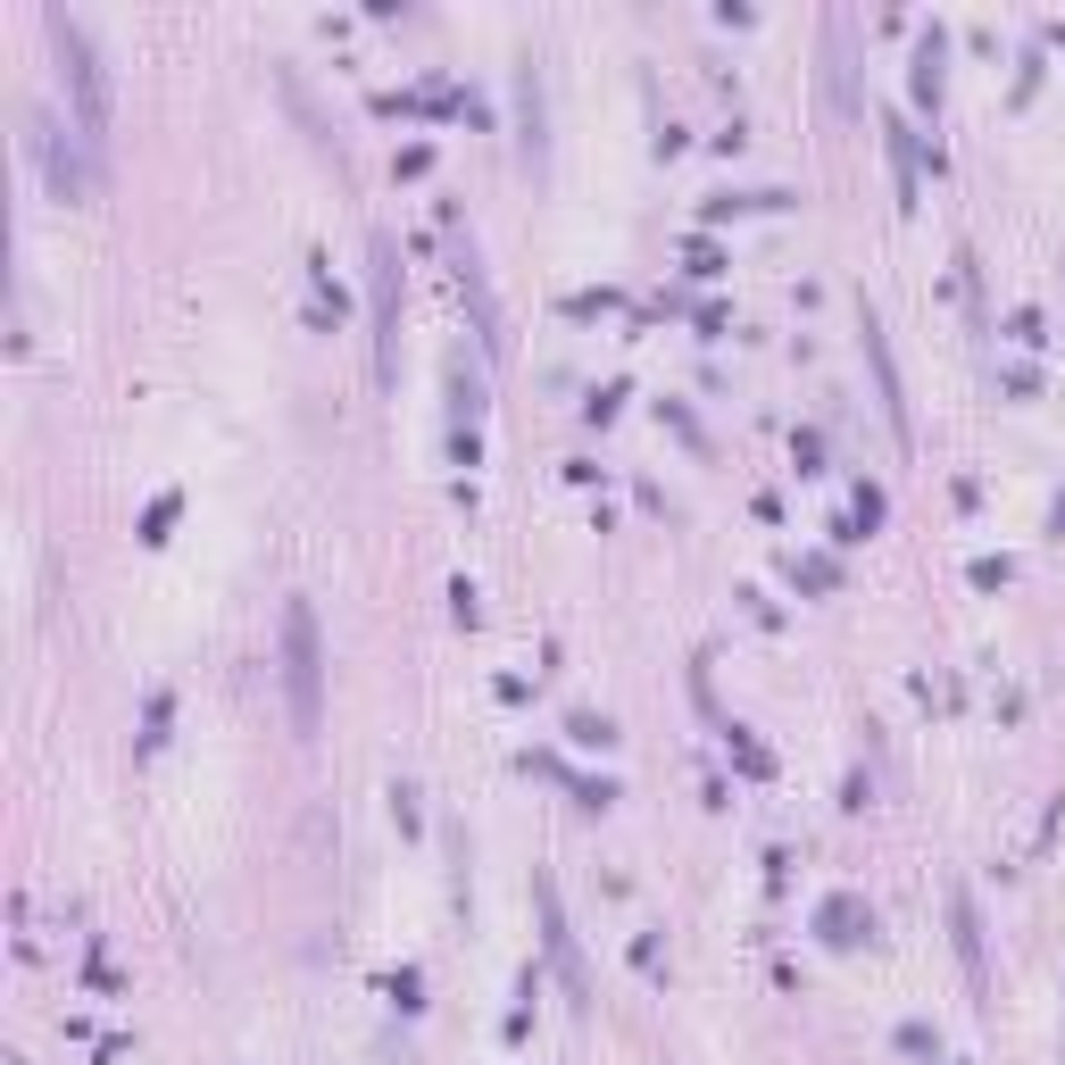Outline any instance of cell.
Instances as JSON below:
<instances>
[{"instance_id": "cell-5", "label": "cell", "mask_w": 1065, "mask_h": 1065, "mask_svg": "<svg viewBox=\"0 0 1065 1065\" xmlns=\"http://www.w3.org/2000/svg\"><path fill=\"white\" fill-rule=\"evenodd\" d=\"M483 367H467V350L449 358V467H483V409H491Z\"/></svg>"}, {"instance_id": "cell-27", "label": "cell", "mask_w": 1065, "mask_h": 1065, "mask_svg": "<svg viewBox=\"0 0 1065 1065\" xmlns=\"http://www.w3.org/2000/svg\"><path fill=\"white\" fill-rule=\"evenodd\" d=\"M449 617L467 624V633H475V624H483V591H475V583H467V575L449 583Z\"/></svg>"}, {"instance_id": "cell-12", "label": "cell", "mask_w": 1065, "mask_h": 1065, "mask_svg": "<svg viewBox=\"0 0 1065 1065\" xmlns=\"http://www.w3.org/2000/svg\"><path fill=\"white\" fill-rule=\"evenodd\" d=\"M824 58H833V67H824V93H833V109L858 117V93H849V67H841V58H849V18H841V9L824 18Z\"/></svg>"}, {"instance_id": "cell-6", "label": "cell", "mask_w": 1065, "mask_h": 1065, "mask_svg": "<svg viewBox=\"0 0 1065 1065\" xmlns=\"http://www.w3.org/2000/svg\"><path fill=\"white\" fill-rule=\"evenodd\" d=\"M533 908H542V949H550V966H558L566 999H575V1008H591V974H583L575 933H566V899H558V882H550L542 866H533Z\"/></svg>"}, {"instance_id": "cell-13", "label": "cell", "mask_w": 1065, "mask_h": 1065, "mask_svg": "<svg viewBox=\"0 0 1065 1065\" xmlns=\"http://www.w3.org/2000/svg\"><path fill=\"white\" fill-rule=\"evenodd\" d=\"M949 924H957V957H966V982L982 991V974H991V966H982V916H974V899H966V891L949 899Z\"/></svg>"}, {"instance_id": "cell-18", "label": "cell", "mask_w": 1065, "mask_h": 1065, "mask_svg": "<svg viewBox=\"0 0 1065 1065\" xmlns=\"http://www.w3.org/2000/svg\"><path fill=\"white\" fill-rule=\"evenodd\" d=\"M566 741H575V749H617L624 732L608 725V716H599V708H575V716H566Z\"/></svg>"}, {"instance_id": "cell-19", "label": "cell", "mask_w": 1065, "mask_h": 1065, "mask_svg": "<svg viewBox=\"0 0 1065 1065\" xmlns=\"http://www.w3.org/2000/svg\"><path fill=\"white\" fill-rule=\"evenodd\" d=\"M783 575H791V591H833V583H841V566L824 558V550H807V558L783 566Z\"/></svg>"}, {"instance_id": "cell-2", "label": "cell", "mask_w": 1065, "mask_h": 1065, "mask_svg": "<svg viewBox=\"0 0 1065 1065\" xmlns=\"http://www.w3.org/2000/svg\"><path fill=\"white\" fill-rule=\"evenodd\" d=\"M25 150H34L42 167V192L67 208L100 200V150L84 142V126H58V109H34V133H25Z\"/></svg>"}, {"instance_id": "cell-26", "label": "cell", "mask_w": 1065, "mask_h": 1065, "mask_svg": "<svg viewBox=\"0 0 1065 1065\" xmlns=\"http://www.w3.org/2000/svg\"><path fill=\"white\" fill-rule=\"evenodd\" d=\"M791 467H800V475H824V433H816V425L791 433Z\"/></svg>"}, {"instance_id": "cell-3", "label": "cell", "mask_w": 1065, "mask_h": 1065, "mask_svg": "<svg viewBox=\"0 0 1065 1065\" xmlns=\"http://www.w3.org/2000/svg\"><path fill=\"white\" fill-rule=\"evenodd\" d=\"M51 51H58V75H67V93H75V126H84V142H109V75H100V51H93V34L67 18V9H51Z\"/></svg>"}, {"instance_id": "cell-36", "label": "cell", "mask_w": 1065, "mask_h": 1065, "mask_svg": "<svg viewBox=\"0 0 1065 1065\" xmlns=\"http://www.w3.org/2000/svg\"><path fill=\"white\" fill-rule=\"evenodd\" d=\"M9 1065H25V1057H9Z\"/></svg>"}, {"instance_id": "cell-1", "label": "cell", "mask_w": 1065, "mask_h": 1065, "mask_svg": "<svg viewBox=\"0 0 1065 1065\" xmlns=\"http://www.w3.org/2000/svg\"><path fill=\"white\" fill-rule=\"evenodd\" d=\"M283 708H292L300 741H317V725H325V641H317V608L308 599H283Z\"/></svg>"}, {"instance_id": "cell-25", "label": "cell", "mask_w": 1065, "mask_h": 1065, "mask_svg": "<svg viewBox=\"0 0 1065 1065\" xmlns=\"http://www.w3.org/2000/svg\"><path fill=\"white\" fill-rule=\"evenodd\" d=\"M683 267H692L699 283H716V275H725V250H716L708 233H692V242H683Z\"/></svg>"}, {"instance_id": "cell-33", "label": "cell", "mask_w": 1065, "mask_h": 1065, "mask_svg": "<svg viewBox=\"0 0 1065 1065\" xmlns=\"http://www.w3.org/2000/svg\"><path fill=\"white\" fill-rule=\"evenodd\" d=\"M633 966L641 974H666V941H658V933H633Z\"/></svg>"}, {"instance_id": "cell-10", "label": "cell", "mask_w": 1065, "mask_h": 1065, "mask_svg": "<svg viewBox=\"0 0 1065 1065\" xmlns=\"http://www.w3.org/2000/svg\"><path fill=\"white\" fill-rule=\"evenodd\" d=\"M341 317H350V300H341V283H334V259L308 250V325H317V334H341Z\"/></svg>"}, {"instance_id": "cell-24", "label": "cell", "mask_w": 1065, "mask_h": 1065, "mask_svg": "<svg viewBox=\"0 0 1065 1065\" xmlns=\"http://www.w3.org/2000/svg\"><path fill=\"white\" fill-rule=\"evenodd\" d=\"M383 991H392V1008H400V1015H416V1008H425V974L400 966V974H383Z\"/></svg>"}, {"instance_id": "cell-21", "label": "cell", "mask_w": 1065, "mask_h": 1065, "mask_svg": "<svg viewBox=\"0 0 1065 1065\" xmlns=\"http://www.w3.org/2000/svg\"><path fill=\"white\" fill-rule=\"evenodd\" d=\"M175 517H184V491H159V500L142 508V542L159 550V542H167V533H175Z\"/></svg>"}, {"instance_id": "cell-30", "label": "cell", "mask_w": 1065, "mask_h": 1065, "mask_svg": "<svg viewBox=\"0 0 1065 1065\" xmlns=\"http://www.w3.org/2000/svg\"><path fill=\"white\" fill-rule=\"evenodd\" d=\"M599 308H624V292L599 283V292H575V300H566V317H599Z\"/></svg>"}, {"instance_id": "cell-32", "label": "cell", "mask_w": 1065, "mask_h": 1065, "mask_svg": "<svg viewBox=\"0 0 1065 1065\" xmlns=\"http://www.w3.org/2000/svg\"><path fill=\"white\" fill-rule=\"evenodd\" d=\"M1008 334L1024 341V350H1041V341H1048V325H1041V308H1015V317H1008Z\"/></svg>"}, {"instance_id": "cell-28", "label": "cell", "mask_w": 1065, "mask_h": 1065, "mask_svg": "<svg viewBox=\"0 0 1065 1065\" xmlns=\"http://www.w3.org/2000/svg\"><path fill=\"white\" fill-rule=\"evenodd\" d=\"M899 1048H908V1057H941V1032H933V1024H916V1015H908V1024H899Z\"/></svg>"}, {"instance_id": "cell-9", "label": "cell", "mask_w": 1065, "mask_h": 1065, "mask_svg": "<svg viewBox=\"0 0 1065 1065\" xmlns=\"http://www.w3.org/2000/svg\"><path fill=\"white\" fill-rule=\"evenodd\" d=\"M517 150H524V167H542V159H550V133H542V67H533V58H517Z\"/></svg>"}, {"instance_id": "cell-4", "label": "cell", "mask_w": 1065, "mask_h": 1065, "mask_svg": "<svg viewBox=\"0 0 1065 1065\" xmlns=\"http://www.w3.org/2000/svg\"><path fill=\"white\" fill-rule=\"evenodd\" d=\"M367 325H374V374L383 383H400V250L392 233H374L367 242Z\"/></svg>"}, {"instance_id": "cell-22", "label": "cell", "mask_w": 1065, "mask_h": 1065, "mask_svg": "<svg viewBox=\"0 0 1065 1065\" xmlns=\"http://www.w3.org/2000/svg\"><path fill=\"white\" fill-rule=\"evenodd\" d=\"M624 400H633V383H624V374H608V383H599L591 400H583V416H591V425H617V409Z\"/></svg>"}, {"instance_id": "cell-31", "label": "cell", "mask_w": 1065, "mask_h": 1065, "mask_svg": "<svg viewBox=\"0 0 1065 1065\" xmlns=\"http://www.w3.org/2000/svg\"><path fill=\"white\" fill-rule=\"evenodd\" d=\"M1008 575H1015L1008 558H974V566H966V583H974V591H999V583H1008Z\"/></svg>"}, {"instance_id": "cell-16", "label": "cell", "mask_w": 1065, "mask_h": 1065, "mask_svg": "<svg viewBox=\"0 0 1065 1065\" xmlns=\"http://www.w3.org/2000/svg\"><path fill=\"white\" fill-rule=\"evenodd\" d=\"M167 732H175V692H150V699H142V732H133V749H142V758H159V749H167Z\"/></svg>"}, {"instance_id": "cell-29", "label": "cell", "mask_w": 1065, "mask_h": 1065, "mask_svg": "<svg viewBox=\"0 0 1065 1065\" xmlns=\"http://www.w3.org/2000/svg\"><path fill=\"white\" fill-rule=\"evenodd\" d=\"M84 982H93L100 999H126V982H117V966H109V957H100V949L84 957Z\"/></svg>"}, {"instance_id": "cell-20", "label": "cell", "mask_w": 1065, "mask_h": 1065, "mask_svg": "<svg viewBox=\"0 0 1065 1065\" xmlns=\"http://www.w3.org/2000/svg\"><path fill=\"white\" fill-rule=\"evenodd\" d=\"M849 517H858V533H874V524L891 517V491H882V483H866V475H858V483H849Z\"/></svg>"}, {"instance_id": "cell-14", "label": "cell", "mask_w": 1065, "mask_h": 1065, "mask_svg": "<svg viewBox=\"0 0 1065 1065\" xmlns=\"http://www.w3.org/2000/svg\"><path fill=\"white\" fill-rule=\"evenodd\" d=\"M882 142H891V175H899V208H916V159H924V142H916V133H908V126H899V117H891V126H882Z\"/></svg>"}, {"instance_id": "cell-11", "label": "cell", "mask_w": 1065, "mask_h": 1065, "mask_svg": "<svg viewBox=\"0 0 1065 1065\" xmlns=\"http://www.w3.org/2000/svg\"><path fill=\"white\" fill-rule=\"evenodd\" d=\"M941 67H949V34H941V25H924V34H916V67H908V93H916V109H941Z\"/></svg>"}, {"instance_id": "cell-34", "label": "cell", "mask_w": 1065, "mask_h": 1065, "mask_svg": "<svg viewBox=\"0 0 1065 1065\" xmlns=\"http://www.w3.org/2000/svg\"><path fill=\"white\" fill-rule=\"evenodd\" d=\"M392 824H400V833H416V824H425V816H416V783H392Z\"/></svg>"}, {"instance_id": "cell-15", "label": "cell", "mask_w": 1065, "mask_h": 1065, "mask_svg": "<svg viewBox=\"0 0 1065 1065\" xmlns=\"http://www.w3.org/2000/svg\"><path fill=\"white\" fill-rule=\"evenodd\" d=\"M758 208H791V192H716V200H699V225H725V217H758Z\"/></svg>"}, {"instance_id": "cell-7", "label": "cell", "mask_w": 1065, "mask_h": 1065, "mask_svg": "<svg viewBox=\"0 0 1065 1065\" xmlns=\"http://www.w3.org/2000/svg\"><path fill=\"white\" fill-rule=\"evenodd\" d=\"M858 334H866V367H874L882 416H891V442H916V425H908V392H899V367H891V334H882L874 308H858Z\"/></svg>"}, {"instance_id": "cell-23", "label": "cell", "mask_w": 1065, "mask_h": 1065, "mask_svg": "<svg viewBox=\"0 0 1065 1065\" xmlns=\"http://www.w3.org/2000/svg\"><path fill=\"white\" fill-rule=\"evenodd\" d=\"M658 425H666V433H674L683 449H708V433H699V416L683 409V400H658Z\"/></svg>"}, {"instance_id": "cell-8", "label": "cell", "mask_w": 1065, "mask_h": 1065, "mask_svg": "<svg viewBox=\"0 0 1065 1065\" xmlns=\"http://www.w3.org/2000/svg\"><path fill=\"white\" fill-rule=\"evenodd\" d=\"M807 924H816L824 949H858V941H874V908H866V891H824Z\"/></svg>"}, {"instance_id": "cell-17", "label": "cell", "mask_w": 1065, "mask_h": 1065, "mask_svg": "<svg viewBox=\"0 0 1065 1065\" xmlns=\"http://www.w3.org/2000/svg\"><path fill=\"white\" fill-rule=\"evenodd\" d=\"M725 749H732V767H741L749 783H767V774H774V749L758 741V732H749V725H725Z\"/></svg>"}, {"instance_id": "cell-35", "label": "cell", "mask_w": 1065, "mask_h": 1065, "mask_svg": "<svg viewBox=\"0 0 1065 1065\" xmlns=\"http://www.w3.org/2000/svg\"><path fill=\"white\" fill-rule=\"evenodd\" d=\"M1057 42H1065V25H1057Z\"/></svg>"}]
</instances>
